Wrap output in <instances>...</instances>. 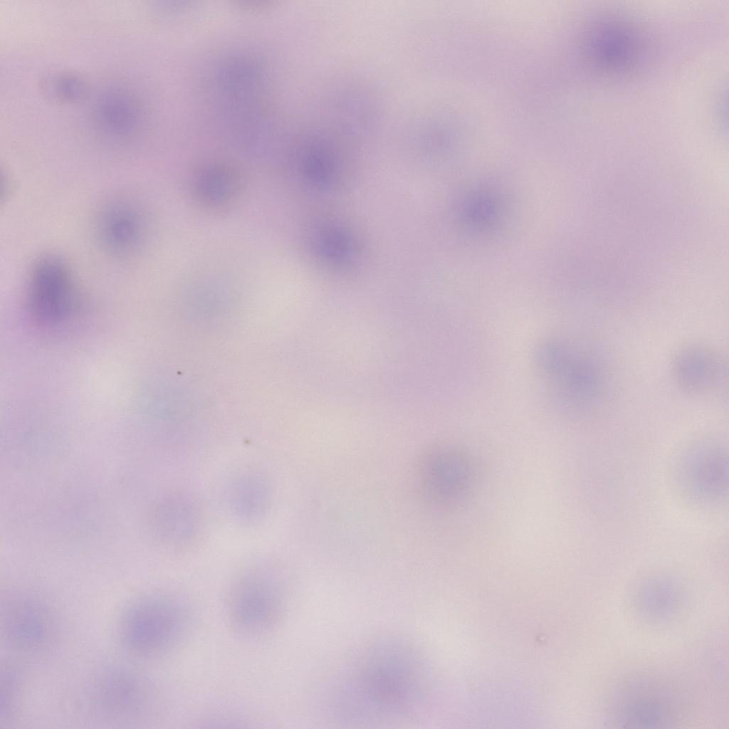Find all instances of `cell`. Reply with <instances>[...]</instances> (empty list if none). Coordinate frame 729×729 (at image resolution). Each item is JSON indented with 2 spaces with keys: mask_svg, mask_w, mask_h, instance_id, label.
Instances as JSON below:
<instances>
[{
  "mask_svg": "<svg viewBox=\"0 0 729 729\" xmlns=\"http://www.w3.org/2000/svg\"><path fill=\"white\" fill-rule=\"evenodd\" d=\"M236 188L233 172L224 166L212 165L201 172L196 181V190L202 199L211 204L227 201Z\"/></svg>",
  "mask_w": 729,
  "mask_h": 729,
  "instance_id": "17",
  "label": "cell"
},
{
  "mask_svg": "<svg viewBox=\"0 0 729 729\" xmlns=\"http://www.w3.org/2000/svg\"><path fill=\"white\" fill-rule=\"evenodd\" d=\"M535 359L546 387L564 407L584 410L602 399L604 382L602 369L580 347L551 340L539 347Z\"/></svg>",
  "mask_w": 729,
  "mask_h": 729,
  "instance_id": "3",
  "label": "cell"
},
{
  "mask_svg": "<svg viewBox=\"0 0 729 729\" xmlns=\"http://www.w3.org/2000/svg\"><path fill=\"white\" fill-rule=\"evenodd\" d=\"M1 631L12 649L27 654H40L54 643L58 624L51 604L38 595L17 593L1 607Z\"/></svg>",
  "mask_w": 729,
  "mask_h": 729,
  "instance_id": "7",
  "label": "cell"
},
{
  "mask_svg": "<svg viewBox=\"0 0 729 729\" xmlns=\"http://www.w3.org/2000/svg\"><path fill=\"white\" fill-rule=\"evenodd\" d=\"M85 705L95 717L110 723H134L148 714L154 695L140 673L122 666H109L87 684Z\"/></svg>",
  "mask_w": 729,
  "mask_h": 729,
  "instance_id": "5",
  "label": "cell"
},
{
  "mask_svg": "<svg viewBox=\"0 0 729 729\" xmlns=\"http://www.w3.org/2000/svg\"><path fill=\"white\" fill-rule=\"evenodd\" d=\"M159 510L161 534L169 543L179 545L192 538L199 524V511L191 498L172 494L161 502Z\"/></svg>",
  "mask_w": 729,
  "mask_h": 729,
  "instance_id": "14",
  "label": "cell"
},
{
  "mask_svg": "<svg viewBox=\"0 0 729 729\" xmlns=\"http://www.w3.org/2000/svg\"><path fill=\"white\" fill-rule=\"evenodd\" d=\"M613 707L616 722L633 728L672 723L678 712L675 696L662 685L649 681H636L624 687Z\"/></svg>",
  "mask_w": 729,
  "mask_h": 729,
  "instance_id": "10",
  "label": "cell"
},
{
  "mask_svg": "<svg viewBox=\"0 0 729 729\" xmlns=\"http://www.w3.org/2000/svg\"><path fill=\"white\" fill-rule=\"evenodd\" d=\"M100 6H101V5H100ZM101 9H102V8H101ZM102 12H103V11H102ZM103 17H104V16H103ZM104 20H105V19H104ZM105 25H106V24H105ZM106 28H107V27H106ZM107 34H108V33H107Z\"/></svg>",
  "mask_w": 729,
  "mask_h": 729,
  "instance_id": "19",
  "label": "cell"
},
{
  "mask_svg": "<svg viewBox=\"0 0 729 729\" xmlns=\"http://www.w3.org/2000/svg\"><path fill=\"white\" fill-rule=\"evenodd\" d=\"M419 483L433 503L448 505L462 498L474 478L471 459L463 451L441 447L429 452L419 469Z\"/></svg>",
  "mask_w": 729,
  "mask_h": 729,
  "instance_id": "9",
  "label": "cell"
},
{
  "mask_svg": "<svg viewBox=\"0 0 729 729\" xmlns=\"http://www.w3.org/2000/svg\"><path fill=\"white\" fill-rule=\"evenodd\" d=\"M587 56L596 69L619 73L633 68L642 57L643 43L637 31L624 23L609 21L587 36Z\"/></svg>",
  "mask_w": 729,
  "mask_h": 729,
  "instance_id": "12",
  "label": "cell"
},
{
  "mask_svg": "<svg viewBox=\"0 0 729 729\" xmlns=\"http://www.w3.org/2000/svg\"><path fill=\"white\" fill-rule=\"evenodd\" d=\"M19 677L14 669L6 668L1 678V721L7 720L16 706L19 693Z\"/></svg>",
  "mask_w": 729,
  "mask_h": 729,
  "instance_id": "18",
  "label": "cell"
},
{
  "mask_svg": "<svg viewBox=\"0 0 729 729\" xmlns=\"http://www.w3.org/2000/svg\"><path fill=\"white\" fill-rule=\"evenodd\" d=\"M681 592L674 581L655 577L639 587L635 604L639 612L651 620L666 619L674 614L681 600Z\"/></svg>",
  "mask_w": 729,
  "mask_h": 729,
  "instance_id": "16",
  "label": "cell"
},
{
  "mask_svg": "<svg viewBox=\"0 0 729 729\" xmlns=\"http://www.w3.org/2000/svg\"><path fill=\"white\" fill-rule=\"evenodd\" d=\"M422 688L421 664L413 648L385 642L370 649L342 678L332 707L346 721L393 720L413 710Z\"/></svg>",
  "mask_w": 729,
  "mask_h": 729,
  "instance_id": "1",
  "label": "cell"
},
{
  "mask_svg": "<svg viewBox=\"0 0 729 729\" xmlns=\"http://www.w3.org/2000/svg\"><path fill=\"white\" fill-rule=\"evenodd\" d=\"M194 621L191 604L182 596L148 594L125 607L117 626L118 638L130 654L145 659L159 657L185 643Z\"/></svg>",
  "mask_w": 729,
  "mask_h": 729,
  "instance_id": "2",
  "label": "cell"
},
{
  "mask_svg": "<svg viewBox=\"0 0 729 729\" xmlns=\"http://www.w3.org/2000/svg\"><path fill=\"white\" fill-rule=\"evenodd\" d=\"M230 505L234 514L243 521L254 522L265 515L270 501L266 480L250 473L236 478L230 491Z\"/></svg>",
  "mask_w": 729,
  "mask_h": 729,
  "instance_id": "15",
  "label": "cell"
},
{
  "mask_svg": "<svg viewBox=\"0 0 729 729\" xmlns=\"http://www.w3.org/2000/svg\"><path fill=\"white\" fill-rule=\"evenodd\" d=\"M728 456L717 443L698 444L683 453L678 463L677 478L683 494L702 505L717 504L728 489Z\"/></svg>",
  "mask_w": 729,
  "mask_h": 729,
  "instance_id": "8",
  "label": "cell"
},
{
  "mask_svg": "<svg viewBox=\"0 0 729 729\" xmlns=\"http://www.w3.org/2000/svg\"><path fill=\"white\" fill-rule=\"evenodd\" d=\"M95 231L105 252L115 258H127L141 247L145 233V219L133 201L112 199L99 209Z\"/></svg>",
  "mask_w": 729,
  "mask_h": 729,
  "instance_id": "11",
  "label": "cell"
},
{
  "mask_svg": "<svg viewBox=\"0 0 729 729\" xmlns=\"http://www.w3.org/2000/svg\"><path fill=\"white\" fill-rule=\"evenodd\" d=\"M286 604L284 584L274 570L256 568L240 576L226 597L225 612L232 630L248 639L273 632Z\"/></svg>",
  "mask_w": 729,
  "mask_h": 729,
  "instance_id": "4",
  "label": "cell"
},
{
  "mask_svg": "<svg viewBox=\"0 0 729 729\" xmlns=\"http://www.w3.org/2000/svg\"><path fill=\"white\" fill-rule=\"evenodd\" d=\"M26 298L33 318L41 325H60L77 312L80 293L68 263L56 254H46L33 264Z\"/></svg>",
  "mask_w": 729,
  "mask_h": 729,
  "instance_id": "6",
  "label": "cell"
},
{
  "mask_svg": "<svg viewBox=\"0 0 729 729\" xmlns=\"http://www.w3.org/2000/svg\"><path fill=\"white\" fill-rule=\"evenodd\" d=\"M673 369L678 385L696 394L714 392L720 387L726 376L722 359L710 350L696 345L678 353Z\"/></svg>",
  "mask_w": 729,
  "mask_h": 729,
  "instance_id": "13",
  "label": "cell"
}]
</instances>
